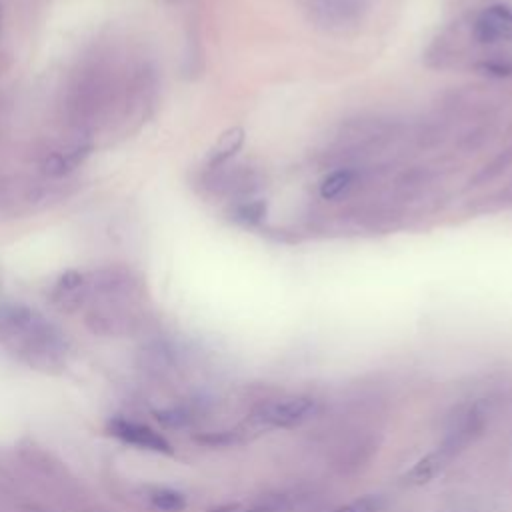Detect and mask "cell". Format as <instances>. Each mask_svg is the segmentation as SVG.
Returning <instances> with one entry per match:
<instances>
[{"label": "cell", "instance_id": "cell-6", "mask_svg": "<svg viewBox=\"0 0 512 512\" xmlns=\"http://www.w3.org/2000/svg\"><path fill=\"white\" fill-rule=\"evenodd\" d=\"M448 458L450 454L440 448V450H434L430 454H426L424 458H420L404 476V480L408 484H414V486H420V484H426L430 482L432 478H436L448 464Z\"/></svg>", "mask_w": 512, "mask_h": 512}, {"label": "cell", "instance_id": "cell-3", "mask_svg": "<svg viewBox=\"0 0 512 512\" xmlns=\"http://www.w3.org/2000/svg\"><path fill=\"white\" fill-rule=\"evenodd\" d=\"M316 410V402L308 396H286L272 400L260 408V420L276 428H292L302 424Z\"/></svg>", "mask_w": 512, "mask_h": 512}, {"label": "cell", "instance_id": "cell-10", "mask_svg": "<svg viewBox=\"0 0 512 512\" xmlns=\"http://www.w3.org/2000/svg\"><path fill=\"white\" fill-rule=\"evenodd\" d=\"M150 500L162 512H180L186 506V498L180 492L170 490V488H160V490L152 492Z\"/></svg>", "mask_w": 512, "mask_h": 512}, {"label": "cell", "instance_id": "cell-11", "mask_svg": "<svg viewBox=\"0 0 512 512\" xmlns=\"http://www.w3.org/2000/svg\"><path fill=\"white\" fill-rule=\"evenodd\" d=\"M382 508H384L382 496L368 494V496L356 498V500H352V502H346V504L334 508L332 512H380Z\"/></svg>", "mask_w": 512, "mask_h": 512}, {"label": "cell", "instance_id": "cell-12", "mask_svg": "<svg viewBox=\"0 0 512 512\" xmlns=\"http://www.w3.org/2000/svg\"><path fill=\"white\" fill-rule=\"evenodd\" d=\"M0 22H2V4H0Z\"/></svg>", "mask_w": 512, "mask_h": 512}, {"label": "cell", "instance_id": "cell-9", "mask_svg": "<svg viewBox=\"0 0 512 512\" xmlns=\"http://www.w3.org/2000/svg\"><path fill=\"white\" fill-rule=\"evenodd\" d=\"M354 182V172L348 170V168H342V170H336L332 174H328L322 184H320V194L322 198L326 200H332V198H338L340 194H344L350 184Z\"/></svg>", "mask_w": 512, "mask_h": 512}, {"label": "cell", "instance_id": "cell-1", "mask_svg": "<svg viewBox=\"0 0 512 512\" xmlns=\"http://www.w3.org/2000/svg\"><path fill=\"white\" fill-rule=\"evenodd\" d=\"M90 294H98L112 302L134 298L140 290V282L130 268L124 266H106L98 268L88 276Z\"/></svg>", "mask_w": 512, "mask_h": 512}, {"label": "cell", "instance_id": "cell-8", "mask_svg": "<svg viewBox=\"0 0 512 512\" xmlns=\"http://www.w3.org/2000/svg\"><path fill=\"white\" fill-rule=\"evenodd\" d=\"M230 214H232V220L242 226H256L266 214V204L264 200H244L234 204Z\"/></svg>", "mask_w": 512, "mask_h": 512}, {"label": "cell", "instance_id": "cell-2", "mask_svg": "<svg viewBox=\"0 0 512 512\" xmlns=\"http://www.w3.org/2000/svg\"><path fill=\"white\" fill-rule=\"evenodd\" d=\"M94 150V142L90 134H82L68 144L54 148L44 154L40 162V170L46 178H64L74 168H78Z\"/></svg>", "mask_w": 512, "mask_h": 512}, {"label": "cell", "instance_id": "cell-4", "mask_svg": "<svg viewBox=\"0 0 512 512\" xmlns=\"http://www.w3.org/2000/svg\"><path fill=\"white\" fill-rule=\"evenodd\" d=\"M474 36L488 44L512 40V8L496 4L482 10L474 22Z\"/></svg>", "mask_w": 512, "mask_h": 512}, {"label": "cell", "instance_id": "cell-5", "mask_svg": "<svg viewBox=\"0 0 512 512\" xmlns=\"http://www.w3.org/2000/svg\"><path fill=\"white\" fill-rule=\"evenodd\" d=\"M110 430L116 438H120L128 444H134L138 448H146V450H154V452H162V454L172 452L170 442L164 436H160L158 432H154L150 426L118 418V420L110 422Z\"/></svg>", "mask_w": 512, "mask_h": 512}, {"label": "cell", "instance_id": "cell-7", "mask_svg": "<svg viewBox=\"0 0 512 512\" xmlns=\"http://www.w3.org/2000/svg\"><path fill=\"white\" fill-rule=\"evenodd\" d=\"M242 142H244V130L240 126L228 128L226 132H222V136L216 140V144L210 148L206 156V170L226 164L240 150Z\"/></svg>", "mask_w": 512, "mask_h": 512}]
</instances>
